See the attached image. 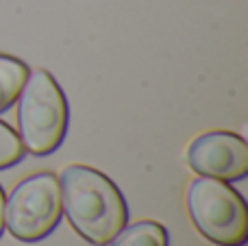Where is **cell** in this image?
Returning a JSON list of instances; mask_svg holds the SVG:
<instances>
[{
    "mask_svg": "<svg viewBox=\"0 0 248 246\" xmlns=\"http://www.w3.org/2000/svg\"><path fill=\"white\" fill-rule=\"evenodd\" d=\"M61 209L90 244L107 246L128 222L126 199L118 185L90 166H68L59 177Z\"/></svg>",
    "mask_w": 248,
    "mask_h": 246,
    "instance_id": "cell-1",
    "label": "cell"
},
{
    "mask_svg": "<svg viewBox=\"0 0 248 246\" xmlns=\"http://www.w3.org/2000/svg\"><path fill=\"white\" fill-rule=\"evenodd\" d=\"M70 122V107L61 85L48 70L29 72L17 94V129L24 151L46 157L61 146Z\"/></svg>",
    "mask_w": 248,
    "mask_h": 246,
    "instance_id": "cell-2",
    "label": "cell"
},
{
    "mask_svg": "<svg viewBox=\"0 0 248 246\" xmlns=\"http://www.w3.org/2000/svg\"><path fill=\"white\" fill-rule=\"evenodd\" d=\"M187 212L202 238L220 246L248 242V209L242 194L227 181L201 177L187 187Z\"/></svg>",
    "mask_w": 248,
    "mask_h": 246,
    "instance_id": "cell-3",
    "label": "cell"
},
{
    "mask_svg": "<svg viewBox=\"0 0 248 246\" xmlns=\"http://www.w3.org/2000/svg\"><path fill=\"white\" fill-rule=\"evenodd\" d=\"M61 209L59 179L52 172H37L13 187L4 203V227L16 240L39 242L59 227Z\"/></svg>",
    "mask_w": 248,
    "mask_h": 246,
    "instance_id": "cell-4",
    "label": "cell"
},
{
    "mask_svg": "<svg viewBox=\"0 0 248 246\" xmlns=\"http://www.w3.org/2000/svg\"><path fill=\"white\" fill-rule=\"evenodd\" d=\"M185 161L194 172L218 181H240L248 174L246 139L231 131H209L189 144Z\"/></svg>",
    "mask_w": 248,
    "mask_h": 246,
    "instance_id": "cell-5",
    "label": "cell"
},
{
    "mask_svg": "<svg viewBox=\"0 0 248 246\" xmlns=\"http://www.w3.org/2000/svg\"><path fill=\"white\" fill-rule=\"evenodd\" d=\"M29 72V65L22 59L0 55V113L7 111L17 100V94H20Z\"/></svg>",
    "mask_w": 248,
    "mask_h": 246,
    "instance_id": "cell-6",
    "label": "cell"
},
{
    "mask_svg": "<svg viewBox=\"0 0 248 246\" xmlns=\"http://www.w3.org/2000/svg\"><path fill=\"white\" fill-rule=\"evenodd\" d=\"M168 231L155 220H141L124 227L107 246H168Z\"/></svg>",
    "mask_w": 248,
    "mask_h": 246,
    "instance_id": "cell-7",
    "label": "cell"
},
{
    "mask_svg": "<svg viewBox=\"0 0 248 246\" xmlns=\"http://www.w3.org/2000/svg\"><path fill=\"white\" fill-rule=\"evenodd\" d=\"M24 146L20 142V135L0 120V170L11 168V166L20 164L24 159Z\"/></svg>",
    "mask_w": 248,
    "mask_h": 246,
    "instance_id": "cell-8",
    "label": "cell"
},
{
    "mask_svg": "<svg viewBox=\"0 0 248 246\" xmlns=\"http://www.w3.org/2000/svg\"><path fill=\"white\" fill-rule=\"evenodd\" d=\"M2 231H4V192L0 187V235H2Z\"/></svg>",
    "mask_w": 248,
    "mask_h": 246,
    "instance_id": "cell-9",
    "label": "cell"
}]
</instances>
